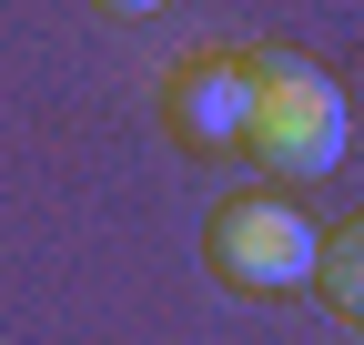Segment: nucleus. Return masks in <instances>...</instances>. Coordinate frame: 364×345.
I'll use <instances>...</instances> for the list:
<instances>
[{
    "label": "nucleus",
    "instance_id": "4",
    "mask_svg": "<svg viewBox=\"0 0 364 345\" xmlns=\"http://www.w3.org/2000/svg\"><path fill=\"white\" fill-rule=\"evenodd\" d=\"M314 284H324V305H334L344 325H364V213L324 234V264H314Z\"/></svg>",
    "mask_w": 364,
    "mask_h": 345
},
{
    "label": "nucleus",
    "instance_id": "2",
    "mask_svg": "<svg viewBox=\"0 0 364 345\" xmlns=\"http://www.w3.org/2000/svg\"><path fill=\"white\" fill-rule=\"evenodd\" d=\"M203 264L233 294H294V284H314V264H324V234H314V213L294 193H233L203 224Z\"/></svg>",
    "mask_w": 364,
    "mask_h": 345
},
{
    "label": "nucleus",
    "instance_id": "1",
    "mask_svg": "<svg viewBox=\"0 0 364 345\" xmlns=\"http://www.w3.org/2000/svg\"><path fill=\"white\" fill-rule=\"evenodd\" d=\"M253 61V102H243V153L273 183H324L354 143V112L334 92V71L314 51H243Z\"/></svg>",
    "mask_w": 364,
    "mask_h": 345
},
{
    "label": "nucleus",
    "instance_id": "3",
    "mask_svg": "<svg viewBox=\"0 0 364 345\" xmlns=\"http://www.w3.org/2000/svg\"><path fill=\"white\" fill-rule=\"evenodd\" d=\"M243 102H253L243 51H182L162 71V133L182 153H243Z\"/></svg>",
    "mask_w": 364,
    "mask_h": 345
}]
</instances>
